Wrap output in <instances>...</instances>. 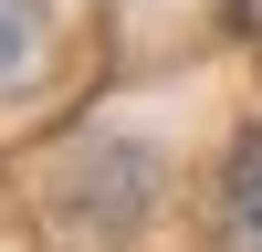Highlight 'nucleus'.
Wrapping results in <instances>:
<instances>
[{
	"instance_id": "1",
	"label": "nucleus",
	"mask_w": 262,
	"mask_h": 252,
	"mask_svg": "<svg viewBox=\"0 0 262 252\" xmlns=\"http://www.w3.org/2000/svg\"><path fill=\"white\" fill-rule=\"evenodd\" d=\"M53 74V0H0V105Z\"/></svg>"
},
{
	"instance_id": "2",
	"label": "nucleus",
	"mask_w": 262,
	"mask_h": 252,
	"mask_svg": "<svg viewBox=\"0 0 262 252\" xmlns=\"http://www.w3.org/2000/svg\"><path fill=\"white\" fill-rule=\"evenodd\" d=\"M221 221H231L242 252H262V137L231 147V168H221Z\"/></svg>"
}]
</instances>
